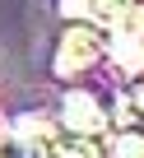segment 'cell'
I'll return each instance as SVG.
<instances>
[{
	"label": "cell",
	"mask_w": 144,
	"mask_h": 158,
	"mask_svg": "<svg viewBox=\"0 0 144 158\" xmlns=\"http://www.w3.org/2000/svg\"><path fill=\"white\" fill-rule=\"evenodd\" d=\"M130 116V112H125ZM139 121V116H135ZM107 158H144V121H139V130L135 126H121V121H112V130H107V149H102Z\"/></svg>",
	"instance_id": "cell-4"
},
{
	"label": "cell",
	"mask_w": 144,
	"mask_h": 158,
	"mask_svg": "<svg viewBox=\"0 0 144 158\" xmlns=\"http://www.w3.org/2000/svg\"><path fill=\"white\" fill-rule=\"evenodd\" d=\"M107 56V28L98 23H70L56 47V74H79Z\"/></svg>",
	"instance_id": "cell-1"
},
{
	"label": "cell",
	"mask_w": 144,
	"mask_h": 158,
	"mask_svg": "<svg viewBox=\"0 0 144 158\" xmlns=\"http://www.w3.org/2000/svg\"><path fill=\"white\" fill-rule=\"evenodd\" d=\"M56 10L70 23H93V0H56Z\"/></svg>",
	"instance_id": "cell-6"
},
{
	"label": "cell",
	"mask_w": 144,
	"mask_h": 158,
	"mask_svg": "<svg viewBox=\"0 0 144 158\" xmlns=\"http://www.w3.org/2000/svg\"><path fill=\"white\" fill-rule=\"evenodd\" d=\"M112 112L98 93H84V89H70L60 98V130H75V135H88V139H102L112 130Z\"/></svg>",
	"instance_id": "cell-2"
},
{
	"label": "cell",
	"mask_w": 144,
	"mask_h": 158,
	"mask_svg": "<svg viewBox=\"0 0 144 158\" xmlns=\"http://www.w3.org/2000/svg\"><path fill=\"white\" fill-rule=\"evenodd\" d=\"M0 158H42V149L14 130V135H0Z\"/></svg>",
	"instance_id": "cell-5"
},
{
	"label": "cell",
	"mask_w": 144,
	"mask_h": 158,
	"mask_svg": "<svg viewBox=\"0 0 144 158\" xmlns=\"http://www.w3.org/2000/svg\"><path fill=\"white\" fill-rule=\"evenodd\" d=\"M42 153H47V158H107L98 139L75 135V130H56V135L47 139V149H42Z\"/></svg>",
	"instance_id": "cell-3"
}]
</instances>
